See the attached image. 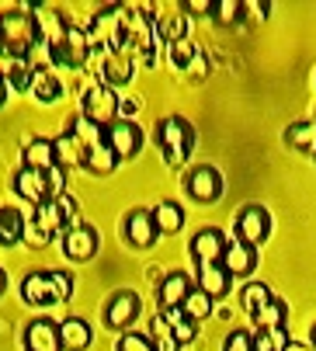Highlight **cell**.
Instances as JSON below:
<instances>
[{
	"label": "cell",
	"instance_id": "41",
	"mask_svg": "<svg viewBox=\"0 0 316 351\" xmlns=\"http://www.w3.org/2000/svg\"><path fill=\"white\" fill-rule=\"evenodd\" d=\"M254 351H271V344H268V334H265V330H257V334H254Z\"/></svg>",
	"mask_w": 316,
	"mask_h": 351
},
{
	"label": "cell",
	"instance_id": "40",
	"mask_svg": "<svg viewBox=\"0 0 316 351\" xmlns=\"http://www.w3.org/2000/svg\"><path fill=\"white\" fill-rule=\"evenodd\" d=\"M184 11L188 14H212V4H208V0H188V4H184Z\"/></svg>",
	"mask_w": 316,
	"mask_h": 351
},
{
	"label": "cell",
	"instance_id": "4",
	"mask_svg": "<svg viewBox=\"0 0 316 351\" xmlns=\"http://www.w3.org/2000/svg\"><path fill=\"white\" fill-rule=\"evenodd\" d=\"M28 14H32V21H35L38 38H42L45 49H49V56H52V53H60L63 42H66V28H70V21H63V14H60L56 8H49V4H32Z\"/></svg>",
	"mask_w": 316,
	"mask_h": 351
},
{
	"label": "cell",
	"instance_id": "39",
	"mask_svg": "<svg viewBox=\"0 0 316 351\" xmlns=\"http://www.w3.org/2000/svg\"><path fill=\"white\" fill-rule=\"evenodd\" d=\"M223 351H254V337L247 334V330H233L230 337H226V348Z\"/></svg>",
	"mask_w": 316,
	"mask_h": 351
},
{
	"label": "cell",
	"instance_id": "22",
	"mask_svg": "<svg viewBox=\"0 0 316 351\" xmlns=\"http://www.w3.org/2000/svg\"><path fill=\"white\" fill-rule=\"evenodd\" d=\"M153 213V223H156V233H164V237H174V233H181V226H184V209L178 206V202H171V198H164L156 209H149Z\"/></svg>",
	"mask_w": 316,
	"mask_h": 351
},
{
	"label": "cell",
	"instance_id": "32",
	"mask_svg": "<svg viewBox=\"0 0 316 351\" xmlns=\"http://www.w3.org/2000/svg\"><path fill=\"white\" fill-rule=\"evenodd\" d=\"M285 143L292 149H313L316 154V122H292L285 132Z\"/></svg>",
	"mask_w": 316,
	"mask_h": 351
},
{
	"label": "cell",
	"instance_id": "29",
	"mask_svg": "<svg viewBox=\"0 0 316 351\" xmlns=\"http://www.w3.org/2000/svg\"><path fill=\"white\" fill-rule=\"evenodd\" d=\"M268 299H271V289H268L265 282H247V285H243V292H240V306H243V313L257 317V313H260V306H265Z\"/></svg>",
	"mask_w": 316,
	"mask_h": 351
},
{
	"label": "cell",
	"instance_id": "37",
	"mask_svg": "<svg viewBox=\"0 0 316 351\" xmlns=\"http://www.w3.org/2000/svg\"><path fill=\"white\" fill-rule=\"evenodd\" d=\"M119 351H156V344L146 337V334H136V330H125L119 337Z\"/></svg>",
	"mask_w": 316,
	"mask_h": 351
},
{
	"label": "cell",
	"instance_id": "17",
	"mask_svg": "<svg viewBox=\"0 0 316 351\" xmlns=\"http://www.w3.org/2000/svg\"><path fill=\"white\" fill-rule=\"evenodd\" d=\"M52 149H56V164L66 171V167H84V154H87V143L84 136L73 129V132H63L52 139Z\"/></svg>",
	"mask_w": 316,
	"mask_h": 351
},
{
	"label": "cell",
	"instance_id": "42",
	"mask_svg": "<svg viewBox=\"0 0 316 351\" xmlns=\"http://www.w3.org/2000/svg\"><path fill=\"white\" fill-rule=\"evenodd\" d=\"M4 97H8V80L0 77V108H4Z\"/></svg>",
	"mask_w": 316,
	"mask_h": 351
},
{
	"label": "cell",
	"instance_id": "19",
	"mask_svg": "<svg viewBox=\"0 0 316 351\" xmlns=\"http://www.w3.org/2000/svg\"><path fill=\"white\" fill-rule=\"evenodd\" d=\"M32 230H35L42 240L63 233V209H60V202H52V198H49V202L35 206V213H32Z\"/></svg>",
	"mask_w": 316,
	"mask_h": 351
},
{
	"label": "cell",
	"instance_id": "21",
	"mask_svg": "<svg viewBox=\"0 0 316 351\" xmlns=\"http://www.w3.org/2000/svg\"><path fill=\"white\" fill-rule=\"evenodd\" d=\"M115 164H119V157L112 154V146L104 143V136H101V139H94V143H87V154H84V167H87L90 174L104 178V174H112V171H115Z\"/></svg>",
	"mask_w": 316,
	"mask_h": 351
},
{
	"label": "cell",
	"instance_id": "44",
	"mask_svg": "<svg viewBox=\"0 0 316 351\" xmlns=\"http://www.w3.org/2000/svg\"><path fill=\"white\" fill-rule=\"evenodd\" d=\"M313 348H316V327H313Z\"/></svg>",
	"mask_w": 316,
	"mask_h": 351
},
{
	"label": "cell",
	"instance_id": "38",
	"mask_svg": "<svg viewBox=\"0 0 316 351\" xmlns=\"http://www.w3.org/2000/svg\"><path fill=\"white\" fill-rule=\"evenodd\" d=\"M45 181H49V198H52V202H56L60 195H66V171L60 164L45 171Z\"/></svg>",
	"mask_w": 316,
	"mask_h": 351
},
{
	"label": "cell",
	"instance_id": "10",
	"mask_svg": "<svg viewBox=\"0 0 316 351\" xmlns=\"http://www.w3.org/2000/svg\"><path fill=\"white\" fill-rule=\"evenodd\" d=\"M90 35H87V28H77V25H70L66 28V42H63V49L60 53H52V60L56 63H63V66H70V70H80L87 60H90Z\"/></svg>",
	"mask_w": 316,
	"mask_h": 351
},
{
	"label": "cell",
	"instance_id": "34",
	"mask_svg": "<svg viewBox=\"0 0 316 351\" xmlns=\"http://www.w3.org/2000/svg\"><path fill=\"white\" fill-rule=\"evenodd\" d=\"M198 60V49L191 38H181V42H171V63L178 70H191V63Z\"/></svg>",
	"mask_w": 316,
	"mask_h": 351
},
{
	"label": "cell",
	"instance_id": "25",
	"mask_svg": "<svg viewBox=\"0 0 316 351\" xmlns=\"http://www.w3.org/2000/svg\"><path fill=\"white\" fill-rule=\"evenodd\" d=\"M164 320H167V327H171V344L174 348H188L195 337H198V324H191L181 310H167V313H160Z\"/></svg>",
	"mask_w": 316,
	"mask_h": 351
},
{
	"label": "cell",
	"instance_id": "12",
	"mask_svg": "<svg viewBox=\"0 0 316 351\" xmlns=\"http://www.w3.org/2000/svg\"><path fill=\"white\" fill-rule=\"evenodd\" d=\"M223 250H226V233L208 226V230H198L195 240H191V258L198 265H219L223 261Z\"/></svg>",
	"mask_w": 316,
	"mask_h": 351
},
{
	"label": "cell",
	"instance_id": "43",
	"mask_svg": "<svg viewBox=\"0 0 316 351\" xmlns=\"http://www.w3.org/2000/svg\"><path fill=\"white\" fill-rule=\"evenodd\" d=\"M4 289H8V275H4V268H0V295H4Z\"/></svg>",
	"mask_w": 316,
	"mask_h": 351
},
{
	"label": "cell",
	"instance_id": "31",
	"mask_svg": "<svg viewBox=\"0 0 316 351\" xmlns=\"http://www.w3.org/2000/svg\"><path fill=\"white\" fill-rule=\"evenodd\" d=\"M285 317H289V306L282 303V299H268L265 306H260V313L254 317V324L260 327V330H271V327H285Z\"/></svg>",
	"mask_w": 316,
	"mask_h": 351
},
{
	"label": "cell",
	"instance_id": "9",
	"mask_svg": "<svg viewBox=\"0 0 316 351\" xmlns=\"http://www.w3.org/2000/svg\"><path fill=\"white\" fill-rule=\"evenodd\" d=\"M122 230H125V243L136 247V250L153 247L156 237H160V233H156V223H153V213H149V209H129Z\"/></svg>",
	"mask_w": 316,
	"mask_h": 351
},
{
	"label": "cell",
	"instance_id": "45",
	"mask_svg": "<svg viewBox=\"0 0 316 351\" xmlns=\"http://www.w3.org/2000/svg\"><path fill=\"white\" fill-rule=\"evenodd\" d=\"M289 351H309V348H289Z\"/></svg>",
	"mask_w": 316,
	"mask_h": 351
},
{
	"label": "cell",
	"instance_id": "27",
	"mask_svg": "<svg viewBox=\"0 0 316 351\" xmlns=\"http://www.w3.org/2000/svg\"><path fill=\"white\" fill-rule=\"evenodd\" d=\"M32 94H35V101H38V105H52V101H60V94H63L60 77H52L45 66H38V70H35V77H32Z\"/></svg>",
	"mask_w": 316,
	"mask_h": 351
},
{
	"label": "cell",
	"instance_id": "3",
	"mask_svg": "<svg viewBox=\"0 0 316 351\" xmlns=\"http://www.w3.org/2000/svg\"><path fill=\"white\" fill-rule=\"evenodd\" d=\"M119 119V97L108 84H94L84 94V122L94 129H108Z\"/></svg>",
	"mask_w": 316,
	"mask_h": 351
},
{
	"label": "cell",
	"instance_id": "6",
	"mask_svg": "<svg viewBox=\"0 0 316 351\" xmlns=\"http://www.w3.org/2000/svg\"><path fill=\"white\" fill-rule=\"evenodd\" d=\"M184 188H188V195L195 198V202H202V206L219 202V198H223V174L216 167H208V164H198L184 178Z\"/></svg>",
	"mask_w": 316,
	"mask_h": 351
},
{
	"label": "cell",
	"instance_id": "28",
	"mask_svg": "<svg viewBox=\"0 0 316 351\" xmlns=\"http://www.w3.org/2000/svg\"><path fill=\"white\" fill-rule=\"evenodd\" d=\"M181 313H184L191 324H202V320L212 317V299H208L202 289H191V292H188V299L181 303Z\"/></svg>",
	"mask_w": 316,
	"mask_h": 351
},
{
	"label": "cell",
	"instance_id": "18",
	"mask_svg": "<svg viewBox=\"0 0 316 351\" xmlns=\"http://www.w3.org/2000/svg\"><path fill=\"white\" fill-rule=\"evenodd\" d=\"M132 73H136V63H132V53H129V49L108 53V56H104V63H101V77H104V84H108L112 90H115L119 84H129Z\"/></svg>",
	"mask_w": 316,
	"mask_h": 351
},
{
	"label": "cell",
	"instance_id": "5",
	"mask_svg": "<svg viewBox=\"0 0 316 351\" xmlns=\"http://www.w3.org/2000/svg\"><path fill=\"white\" fill-rule=\"evenodd\" d=\"M233 233H236L240 243L257 250V243H265L268 233H271V213L265 206H243L233 219Z\"/></svg>",
	"mask_w": 316,
	"mask_h": 351
},
{
	"label": "cell",
	"instance_id": "14",
	"mask_svg": "<svg viewBox=\"0 0 316 351\" xmlns=\"http://www.w3.org/2000/svg\"><path fill=\"white\" fill-rule=\"evenodd\" d=\"M25 348L28 351H63L60 344V324L49 320V317H38L25 327Z\"/></svg>",
	"mask_w": 316,
	"mask_h": 351
},
{
	"label": "cell",
	"instance_id": "26",
	"mask_svg": "<svg viewBox=\"0 0 316 351\" xmlns=\"http://www.w3.org/2000/svg\"><path fill=\"white\" fill-rule=\"evenodd\" d=\"M25 167L32 171H49V167H56V149H52V139H32L25 146Z\"/></svg>",
	"mask_w": 316,
	"mask_h": 351
},
{
	"label": "cell",
	"instance_id": "30",
	"mask_svg": "<svg viewBox=\"0 0 316 351\" xmlns=\"http://www.w3.org/2000/svg\"><path fill=\"white\" fill-rule=\"evenodd\" d=\"M25 237V216L18 209H0V243L11 247Z\"/></svg>",
	"mask_w": 316,
	"mask_h": 351
},
{
	"label": "cell",
	"instance_id": "7",
	"mask_svg": "<svg viewBox=\"0 0 316 351\" xmlns=\"http://www.w3.org/2000/svg\"><path fill=\"white\" fill-rule=\"evenodd\" d=\"M104 143L112 146V154L119 160H132L139 149H143V129L136 122H125V119H115L108 129H104Z\"/></svg>",
	"mask_w": 316,
	"mask_h": 351
},
{
	"label": "cell",
	"instance_id": "23",
	"mask_svg": "<svg viewBox=\"0 0 316 351\" xmlns=\"http://www.w3.org/2000/svg\"><path fill=\"white\" fill-rule=\"evenodd\" d=\"M60 344H63V351H84V348H90V327H87V320H80V317L63 320L60 324Z\"/></svg>",
	"mask_w": 316,
	"mask_h": 351
},
{
	"label": "cell",
	"instance_id": "36",
	"mask_svg": "<svg viewBox=\"0 0 316 351\" xmlns=\"http://www.w3.org/2000/svg\"><path fill=\"white\" fill-rule=\"evenodd\" d=\"M240 14H243L240 0H219V4H212V18L219 25H233V21H240Z\"/></svg>",
	"mask_w": 316,
	"mask_h": 351
},
{
	"label": "cell",
	"instance_id": "15",
	"mask_svg": "<svg viewBox=\"0 0 316 351\" xmlns=\"http://www.w3.org/2000/svg\"><path fill=\"white\" fill-rule=\"evenodd\" d=\"M63 254H66L70 261H77V265L90 261V258L97 254V233H94L90 226H77V230L63 233Z\"/></svg>",
	"mask_w": 316,
	"mask_h": 351
},
{
	"label": "cell",
	"instance_id": "20",
	"mask_svg": "<svg viewBox=\"0 0 316 351\" xmlns=\"http://www.w3.org/2000/svg\"><path fill=\"white\" fill-rule=\"evenodd\" d=\"M230 282H233V278L226 275L223 265H198V285H195V289H202L208 299H212V303L230 292Z\"/></svg>",
	"mask_w": 316,
	"mask_h": 351
},
{
	"label": "cell",
	"instance_id": "2",
	"mask_svg": "<svg viewBox=\"0 0 316 351\" xmlns=\"http://www.w3.org/2000/svg\"><path fill=\"white\" fill-rule=\"evenodd\" d=\"M156 143H160L167 164H184L195 149V129L181 115H167L164 122H156Z\"/></svg>",
	"mask_w": 316,
	"mask_h": 351
},
{
	"label": "cell",
	"instance_id": "33",
	"mask_svg": "<svg viewBox=\"0 0 316 351\" xmlns=\"http://www.w3.org/2000/svg\"><path fill=\"white\" fill-rule=\"evenodd\" d=\"M49 292H52V303H66L73 295V275L60 271V268H49Z\"/></svg>",
	"mask_w": 316,
	"mask_h": 351
},
{
	"label": "cell",
	"instance_id": "16",
	"mask_svg": "<svg viewBox=\"0 0 316 351\" xmlns=\"http://www.w3.org/2000/svg\"><path fill=\"white\" fill-rule=\"evenodd\" d=\"M14 191L32 206H42L49 202V181H45V171H32V167H21L14 174Z\"/></svg>",
	"mask_w": 316,
	"mask_h": 351
},
{
	"label": "cell",
	"instance_id": "13",
	"mask_svg": "<svg viewBox=\"0 0 316 351\" xmlns=\"http://www.w3.org/2000/svg\"><path fill=\"white\" fill-rule=\"evenodd\" d=\"M219 265L226 268L230 278H250L254 268H257V250L247 247V243H240V240H226V250H223V261Z\"/></svg>",
	"mask_w": 316,
	"mask_h": 351
},
{
	"label": "cell",
	"instance_id": "24",
	"mask_svg": "<svg viewBox=\"0 0 316 351\" xmlns=\"http://www.w3.org/2000/svg\"><path fill=\"white\" fill-rule=\"evenodd\" d=\"M21 299L32 306H49L52 292H49V271H28L21 282Z\"/></svg>",
	"mask_w": 316,
	"mask_h": 351
},
{
	"label": "cell",
	"instance_id": "1",
	"mask_svg": "<svg viewBox=\"0 0 316 351\" xmlns=\"http://www.w3.org/2000/svg\"><path fill=\"white\" fill-rule=\"evenodd\" d=\"M35 42H38V32H35V21H32L28 11H4L0 14V53H8L18 63V60L32 56Z\"/></svg>",
	"mask_w": 316,
	"mask_h": 351
},
{
	"label": "cell",
	"instance_id": "11",
	"mask_svg": "<svg viewBox=\"0 0 316 351\" xmlns=\"http://www.w3.org/2000/svg\"><path fill=\"white\" fill-rule=\"evenodd\" d=\"M191 289H195V285L188 282L184 271H171V275H164L160 282H156V306H160V313H167V310H181V303L188 299Z\"/></svg>",
	"mask_w": 316,
	"mask_h": 351
},
{
	"label": "cell",
	"instance_id": "35",
	"mask_svg": "<svg viewBox=\"0 0 316 351\" xmlns=\"http://www.w3.org/2000/svg\"><path fill=\"white\" fill-rule=\"evenodd\" d=\"M32 77H35V70H32L28 60H18V63H11V70H8V84H11L14 90H32Z\"/></svg>",
	"mask_w": 316,
	"mask_h": 351
},
{
	"label": "cell",
	"instance_id": "8",
	"mask_svg": "<svg viewBox=\"0 0 316 351\" xmlns=\"http://www.w3.org/2000/svg\"><path fill=\"white\" fill-rule=\"evenodd\" d=\"M139 310H143L139 295H136L132 289H122V292H115V295L108 299V306H104V327H108V330H122V334H125V327H132V324H136Z\"/></svg>",
	"mask_w": 316,
	"mask_h": 351
}]
</instances>
